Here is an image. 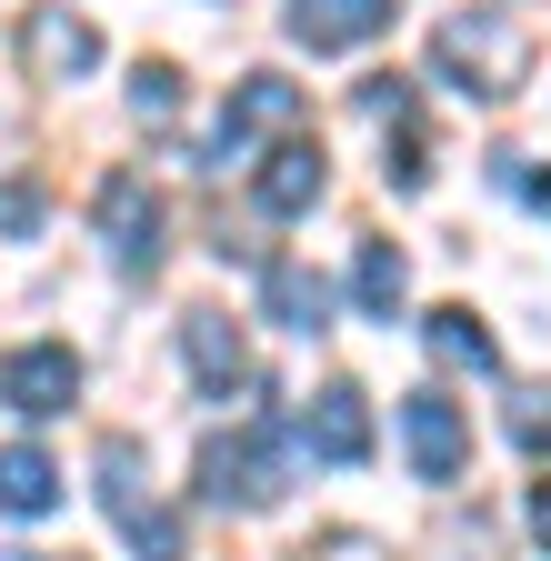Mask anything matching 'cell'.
Wrapping results in <instances>:
<instances>
[{
    "label": "cell",
    "instance_id": "cell-1",
    "mask_svg": "<svg viewBox=\"0 0 551 561\" xmlns=\"http://www.w3.org/2000/svg\"><path fill=\"white\" fill-rule=\"evenodd\" d=\"M432 70L451 91H471V101H512L531 81V21H512V11H451L432 31Z\"/></svg>",
    "mask_w": 551,
    "mask_h": 561
},
{
    "label": "cell",
    "instance_id": "cell-2",
    "mask_svg": "<svg viewBox=\"0 0 551 561\" xmlns=\"http://www.w3.org/2000/svg\"><path fill=\"white\" fill-rule=\"evenodd\" d=\"M91 491H101V512L120 522V541L141 551V561H191V531H181V512L151 491V461H141V442L130 432H101V451H91Z\"/></svg>",
    "mask_w": 551,
    "mask_h": 561
},
{
    "label": "cell",
    "instance_id": "cell-3",
    "mask_svg": "<svg viewBox=\"0 0 551 561\" xmlns=\"http://www.w3.org/2000/svg\"><path fill=\"white\" fill-rule=\"evenodd\" d=\"M282 471H291V432L271 411H251L241 432L200 442V502L211 512H271L282 502Z\"/></svg>",
    "mask_w": 551,
    "mask_h": 561
},
{
    "label": "cell",
    "instance_id": "cell-4",
    "mask_svg": "<svg viewBox=\"0 0 551 561\" xmlns=\"http://www.w3.org/2000/svg\"><path fill=\"white\" fill-rule=\"evenodd\" d=\"M311 121V101H301V81H282V70H251V81L221 101V121H211V171H231V161H251L261 140H291Z\"/></svg>",
    "mask_w": 551,
    "mask_h": 561
},
{
    "label": "cell",
    "instance_id": "cell-5",
    "mask_svg": "<svg viewBox=\"0 0 551 561\" xmlns=\"http://www.w3.org/2000/svg\"><path fill=\"white\" fill-rule=\"evenodd\" d=\"M0 401H11L21 421H60V411L81 401L71 341H21V351H0Z\"/></svg>",
    "mask_w": 551,
    "mask_h": 561
},
{
    "label": "cell",
    "instance_id": "cell-6",
    "mask_svg": "<svg viewBox=\"0 0 551 561\" xmlns=\"http://www.w3.org/2000/svg\"><path fill=\"white\" fill-rule=\"evenodd\" d=\"M91 221H101V241H111L120 271H161V191L141 171H111L101 201H91Z\"/></svg>",
    "mask_w": 551,
    "mask_h": 561
},
{
    "label": "cell",
    "instance_id": "cell-7",
    "mask_svg": "<svg viewBox=\"0 0 551 561\" xmlns=\"http://www.w3.org/2000/svg\"><path fill=\"white\" fill-rule=\"evenodd\" d=\"M21 60H31V81H91L101 70V31L71 11V0H41V11L21 21Z\"/></svg>",
    "mask_w": 551,
    "mask_h": 561
},
{
    "label": "cell",
    "instance_id": "cell-8",
    "mask_svg": "<svg viewBox=\"0 0 551 561\" xmlns=\"http://www.w3.org/2000/svg\"><path fill=\"white\" fill-rule=\"evenodd\" d=\"M401 442H411V471H422V481H461L471 421H461L451 391H411V401H401Z\"/></svg>",
    "mask_w": 551,
    "mask_h": 561
},
{
    "label": "cell",
    "instance_id": "cell-9",
    "mask_svg": "<svg viewBox=\"0 0 551 561\" xmlns=\"http://www.w3.org/2000/svg\"><path fill=\"white\" fill-rule=\"evenodd\" d=\"M181 351H191V381L211 391V401L261 391V371H251V341H241V321H231V311H181Z\"/></svg>",
    "mask_w": 551,
    "mask_h": 561
},
{
    "label": "cell",
    "instance_id": "cell-10",
    "mask_svg": "<svg viewBox=\"0 0 551 561\" xmlns=\"http://www.w3.org/2000/svg\"><path fill=\"white\" fill-rule=\"evenodd\" d=\"M251 191H261V210H271V221H301V210L331 191V161H321V140H311V130H291L282 151H261Z\"/></svg>",
    "mask_w": 551,
    "mask_h": 561
},
{
    "label": "cell",
    "instance_id": "cell-11",
    "mask_svg": "<svg viewBox=\"0 0 551 561\" xmlns=\"http://www.w3.org/2000/svg\"><path fill=\"white\" fill-rule=\"evenodd\" d=\"M301 442H311V461H371V401L352 391V381H331V391H311V411H301Z\"/></svg>",
    "mask_w": 551,
    "mask_h": 561
},
{
    "label": "cell",
    "instance_id": "cell-12",
    "mask_svg": "<svg viewBox=\"0 0 551 561\" xmlns=\"http://www.w3.org/2000/svg\"><path fill=\"white\" fill-rule=\"evenodd\" d=\"M391 11H401V0H291V41L301 50H361L371 31H391Z\"/></svg>",
    "mask_w": 551,
    "mask_h": 561
},
{
    "label": "cell",
    "instance_id": "cell-13",
    "mask_svg": "<svg viewBox=\"0 0 551 561\" xmlns=\"http://www.w3.org/2000/svg\"><path fill=\"white\" fill-rule=\"evenodd\" d=\"M0 512H11V522L60 512V461H50L41 442H11V451H0Z\"/></svg>",
    "mask_w": 551,
    "mask_h": 561
},
{
    "label": "cell",
    "instance_id": "cell-14",
    "mask_svg": "<svg viewBox=\"0 0 551 561\" xmlns=\"http://www.w3.org/2000/svg\"><path fill=\"white\" fill-rule=\"evenodd\" d=\"M422 341H432V362H441V371H471V381H492V371H502L492 331H481V321H471L461 301H441V311L422 321Z\"/></svg>",
    "mask_w": 551,
    "mask_h": 561
},
{
    "label": "cell",
    "instance_id": "cell-15",
    "mask_svg": "<svg viewBox=\"0 0 551 561\" xmlns=\"http://www.w3.org/2000/svg\"><path fill=\"white\" fill-rule=\"evenodd\" d=\"M261 301H271V321H282V331H321V321H331V280L301 271V261H271V271H261Z\"/></svg>",
    "mask_w": 551,
    "mask_h": 561
},
{
    "label": "cell",
    "instance_id": "cell-16",
    "mask_svg": "<svg viewBox=\"0 0 551 561\" xmlns=\"http://www.w3.org/2000/svg\"><path fill=\"white\" fill-rule=\"evenodd\" d=\"M352 301H361L371 321H401V301H411V261H401L391 241H361V261H352Z\"/></svg>",
    "mask_w": 551,
    "mask_h": 561
},
{
    "label": "cell",
    "instance_id": "cell-17",
    "mask_svg": "<svg viewBox=\"0 0 551 561\" xmlns=\"http://www.w3.org/2000/svg\"><path fill=\"white\" fill-rule=\"evenodd\" d=\"M50 221V201H41V181H0V241H31Z\"/></svg>",
    "mask_w": 551,
    "mask_h": 561
},
{
    "label": "cell",
    "instance_id": "cell-18",
    "mask_svg": "<svg viewBox=\"0 0 551 561\" xmlns=\"http://www.w3.org/2000/svg\"><path fill=\"white\" fill-rule=\"evenodd\" d=\"M130 111H141V121H171V111H181V70H171V60H141V81H130Z\"/></svg>",
    "mask_w": 551,
    "mask_h": 561
},
{
    "label": "cell",
    "instance_id": "cell-19",
    "mask_svg": "<svg viewBox=\"0 0 551 561\" xmlns=\"http://www.w3.org/2000/svg\"><path fill=\"white\" fill-rule=\"evenodd\" d=\"M512 442L521 451H551V391H512Z\"/></svg>",
    "mask_w": 551,
    "mask_h": 561
},
{
    "label": "cell",
    "instance_id": "cell-20",
    "mask_svg": "<svg viewBox=\"0 0 551 561\" xmlns=\"http://www.w3.org/2000/svg\"><path fill=\"white\" fill-rule=\"evenodd\" d=\"M301 561H391V551H381L371 531H321V541H311Z\"/></svg>",
    "mask_w": 551,
    "mask_h": 561
},
{
    "label": "cell",
    "instance_id": "cell-21",
    "mask_svg": "<svg viewBox=\"0 0 551 561\" xmlns=\"http://www.w3.org/2000/svg\"><path fill=\"white\" fill-rule=\"evenodd\" d=\"M531 541L551 551V481H531Z\"/></svg>",
    "mask_w": 551,
    "mask_h": 561
}]
</instances>
